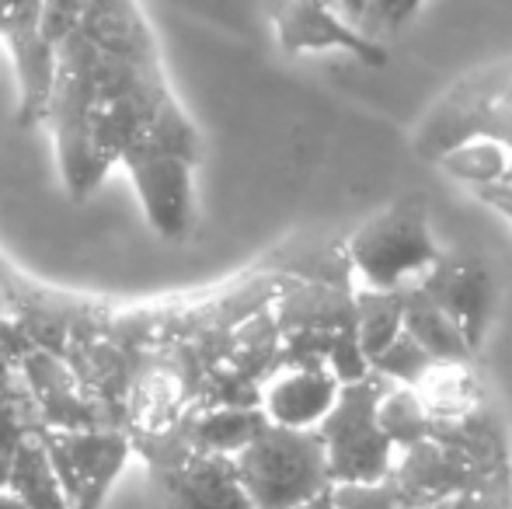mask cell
<instances>
[{
    "instance_id": "cell-1",
    "label": "cell",
    "mask_w": 512,
    "mask_h": 509,
    "mask_svg": "<svg viewBox=\"0 0 512 509\" xmlns=\"http://www.w3.org/2000/svg\"><path fill=\"white\" fill-rule=\"evenodd\" d=\"M349 272L359 290L405 293L443 258L425 213L415 203H394L370 217L349 238Z\"/></svg>"
},
{
    "instance_id": "cell-2",
    "label": "cell",
    "mask_w": 512,
    "mask_h": 509,
    "mask_svg": "<svg viewBox=\"0 0 512 509\" xmlns=\"http://www.w3.org/2000/svg\"><path fill=\"white\" fill-rule=\"evenodd\" d=\"M255 509H297L328 492L331 468L317 429L265 426L251 447L234 457Z\"/></svg>"
},
{
    "instance_id": "cell-3",
    "label": "cell",
    "mask_w": 512,
    "mask_h": 509,
    "mask_svg": "<svg viewBox=\"0 0 512 509\" xmlns=\"http://www.w3.org/2000/svg\"><path fill=\"white\" fill-rule=\"evenodd\" d=\"M387 381L370 374L366 381L345 384L338 405L321 422L317 436L328 454L331 482L356 485V482H387L398 461V450L387 440L380 426V398Z\"/></svg>"
},
{
    "instance_id": "cell-4",
    "label": "cell",
    "mask_w": 512,
    "mask_h": 509,
    "mask_svg": "<svg viewBox=\"0 0 512 509\" xmlns=\"http://www.w3.org/2000/svg\"><path fill=\"white\" fill-rule=\"evenodd\" d=\"M42 440L74 509H102L108 489L136 454L126 429H42Z\"/></svg>"
},
{
    "instance_id": "cell-5",
    "label": "cell",
    "mask_w": 512,
    "mask_h": 509,
    "mask_svg": "<svg viewBox=\"0 0 512 509\" xmlns=\"http://www.w3.org/2000/svg\"><path fill=\"white\" fill-rule=\"evenodd\" d=\"M192 164L196 161L154 140L136 143L122 157V168L140 192L143 213L161 238H182L192 224Z\"/></svg>"
},
{
    "instance_id": "cell-6",
    "label": "cell",
    "mask_w": 512,
    "mask_h": 509,
    "mask_svg": "<svg viewBox=\"0 0 512 509\" xmlns=\"http://www.w3.org/2000/svg\"><path fill=\"white\" fill-rule=\"evenodd\" d=\"M506 478L509 475L485 478L467 457H460L457 450H450L446 443L425 440V443H418V447L401 450L387 482L394 485L401 506L415 509V506L453 503V499L464 496V492L481 489V485H492V482H506Z\"/></svg>"
},
{
    "instance_id": "cell-7",
    "label": "cell",
    "mask_w": 512,
    "mask_h": 509,
    "mask_svg": "<svg viewBox=\"0 0 512 509\" xmlns=\"http://www.w3.org/2000/svg\"><path fill=\"white\" fill-rule=\"evenodd\" d=\"M342 387L328 363L283 360L262 384V412L272 426L321 429L342 398Z\"/></svg>"
},
{
    "instance_id": "cell-8",
    "label": "cell",
    "mask_w": 512,
    "mask_h": 509,
    "mask_svg": "<svg viewBox=\"0 0 512 509\" xmlns=\"http://www.w3.org/2000/svg\"><path fill=\"white\" fill-rule=\"evenodd\" d=\"M21 377L32 391L46 429H115L112 415L84 391L81 377L63 356L49 349H32L21 360Z\"/></svg>"
},
{
    "instance_id": "cell-9",
    "label": "cell",
    "mask_w": 512,
    "mask_h": 509,
    "mask_svg": "<svg viewBox=\"0 0 512 509\" xmlns=\"http://www.w3.org/2000/svg\"><path fill=\"white\" fill-rule=\"evenodd\" d=\"M154 478L171 509H255L234 457L192 454L185 464Z\"/></svg>"
},
{
    "instance_id": "cell-10",
    "label": "cell",
    "mask_w": 512,
    "mask_h": 509,
    "mask_svg": "<svg viewBox=\"0 0 512 509\" xmlns=\"http://www.w3.org/2000/svg\"><path fill=\"white\" fill-rule=\"evenodd\" d=\"M265 426L269 419L262 408H189L178 422V433L192 454L237 457L262 436Z\"/></svg>"
},
{
    "instance_id": "cell-11",
    "label": "cell",
    "mask_w": 512,
    "mask_h": 509,
    "mask_svg": "<svg viewBox=\"0 0 512 509\" xmlns=\"http://www.w3.org/2000/svg\"><path fill=\"white\" fill-rule=\"evenodd\" d=\"M418 290H425L439 307H446L464 325V332L471 335L474 346H478V332L485 325L488 311V279L478 265L439 258L436 269L418 283Z\"/></svg>"
},
{
    "instance_id": "cell-12",
    "label": "cell",
    "mask_w": 512,
    "mask_h": 509,
    "mask_svg": "<svg viewBox=\"0 0 512 509\" xmlns=\"http://www.w3.org/2000/svg\"><path fill=\"white\" fill-rule=\"evenodd\" d=\"M405 332L439 367L467 363V356L474 353V342L464 332V325L446 307H439L429 293L418 290V286L405 290Z\"/></svg>"
},
{
    "instance_id": "cell-13",
    "label": "cell",
    "mask_w": 512,
    "mask_h": 509,
    "mask_svg": "<svg viewBox=\"0 0 512 509\" xmlns=\"http://www.w3.org/2000/svg\"><path fill=\"white\" fill-rule=\"evenodd\" d=\"M11 492L25 509H74L67 499L60 475L53 468V457L46 450L42 433H32L18 447L14 457V475H11Z\"/></svg>"
},
{
    "instance_id": "cell-14",
    "label": "cell",
    "mask_w": 512,
    "mask_h": 509,
    "mask_svg": "<svg viewBox=\"0 0 512 509\" xmlns=\"http://www.w3.org/2000/svg\"><path fill=\"white\" fill-rule=\"evenodd\" d=\"M283 46L290 49H328V46H359L356 35L328 11L324 0H283L276 14Z\"/></svg>"
},
{
    "instance_id": "cell-15",
    "label": "cell",
    "mask_w": 512,
    "mask_h": 509,
    "mask_svg": "<svg viewBox=\"0 0 512 509\" xmlns=\"http://www.w3.org/2000/svg\"><path fill=\"white\" fill-rule=\"evenodd\" d=\"M446 175H453L457 182L471 185L474 192L499 189L512 171V150L499 140H488V136H471V140L450 147L443 157Z\"/></svg>"
},
{
    "instance_id": "cell-16",
    "label": "cell",
    "mask_w": 512,
    "mask_h": 509,
    "mask_svg": "<svg viewBox=\"0 0 512 509\" xmlns=\"http://www.w3.org/2000/svg\"><path fill=\"white\" fill-rule=\"evenodd\" d=\"M352 304H356V339L373 367V360L405 332V293L356 290Z\"/></svg>"
},
{
    "instance_id": "cell-17",
    "label": "cell",
    "mask_w": 512,
    "mask_h": 509,
    "mask_svg": "<svg viewBox=\"0 0 512 509\" xmlns=\"http://www.w3.org/2000/svg\"><path fill=\"white\" fill-rule=\"evenodd\" d=\"M380 426H384L387 440L394 443L398 454L432 440V415L415 387L387 384L384 398H380Z\"/></svg>"
},
{
    "instance_id": "cell-18",
    "label": "cell",
    "mask_w": 512,
    "mask_h": 509,
    "mask_svg": "<svg viewBox=\"0 0 512 509\" xmlns=\"http://www.w3.org/2000/svg\"><path fill=\"white\" fill-rule=\"evenodd\" d=\"M436 367L439 363L432 360L408 332H401V339L394 342V346H387L384 353L373 360V374L384 377L387 384H398V387H418Z\"/></svg>"
},
{
    "instance_id": "cell-19",
    "label": "cell",
    "mask_w": 512,
    "mask_h": 509,
    "mask_svg": "<svg viewBox=\"0 0 512 509\" xmlns=\"http://www.w3.org/2000/svg\"><path fill=\"white\" fill-rule=\"evenodd\" d=\"M338 509H405L391 482H356L335 485Z\"/></svg>"
},
{
    "instance_id": "cell-20",
    "label": "cell",
    "mask_w": 512,
    "mask_h": 509,
    "mask_svg": "<svg viewBox=\"0 0 512 509\" xmlns=\"http://www.w3.org/2000/svg\"><path fill=\"white\" fill-rule=\"evenodd\" d=\"M453 509H512V482H492L453 499Z\"/></svg>"
},
{
    "instance_id": "cell-21",
    "label": "cell",
    "mask_w": 512,
    "mask_h": 509,
    "mask_svg": "<svg viewBox=\"0 0 512 509\" xmlns=\"http://www.w3.org/2000/svg\"><path fill=\"white\" fill-rule=\"evenodd\" d=\"M478 196L485 199V203L492 206V210H499L502 217H506L509 224H512V199L509 196H502V192H478Z\"/></svg>"
},
{
    "instance_id": "cell-22",
    "label": "cell",
    "mask_w": 512,
    "mask_h": 509,
    "mask_svg": "<svg viewBox=\"0 0 512 509\" xmlns=\"http://www.w3.org/2000/svg\"><path fill=\"white\" fill-rule=\"evenodd\" d=\"M14 457H18V454H7V450H0V492H7V489H11Z\"/></svg>"
},
{
    "instance_id": "cell-23",
    "label": "cell",
    "mask_w": 512,
    "mask_h": 509,
    "mask_svg": "<svg viewBox=\"0 0 512 509\" xmlns=\"http://www.w3.org/2000/svg\"><path fill=\"white\" fill-rule=\"evenodd\" d=\"M297 509H338V503H335V485H331L328 492H321V496L307 499V503L297 506Z\"/></svg>"
},
{
    "instance_id": "cell-24",
    "label": "cell",
    "mask_w": 512,
    "mask_h": 509,
    "mask_svg": "<svg viewBox=\"0 0 512 509\" xmlns=\"http://www.w3.org/2000/svg\"><path fill=\"white\" fill-rule=\"evenodd\" d=\"M0 509H25V506H21L11 492H0Z\"/></svg>"
},
{
    "instance_id": "cell-25",
    "label": "cell",
    "mask_w": 512,
    "mask_h": 509,
    "mask_svg": "<svg viewBox=\"0 0 512 509\" xmlns=\"http://www.w3.org/2000/svg\"><path fill=\"white\" fill-rule=\"evenodd\" d=\"M415 509H453V503H436V506H415Z\"/></svg>"
}]
</instances>
